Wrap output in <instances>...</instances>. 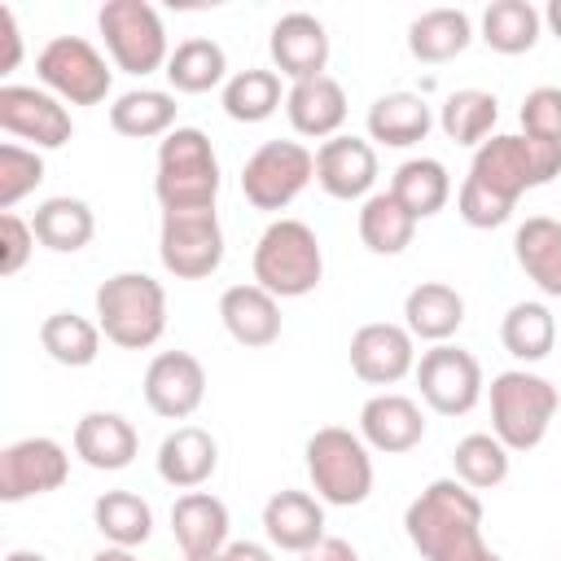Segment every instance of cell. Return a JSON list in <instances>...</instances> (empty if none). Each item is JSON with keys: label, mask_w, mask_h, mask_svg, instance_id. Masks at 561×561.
Here are the masks:
<instances>
[{"label": "cell", "mask_w": 561, "mask_h": 561, "mask_svg": "<svg viewBox=\"0 0 561 561\" xmlns=\"http://www.w3.org/2000/svg\"><path fill=\"white\" fill-rule=\"evenodd\" d=\"M403 530L425 561H504L482 543V500L460 478L430 482L408 504Z\"/></svg>", "instance_id": "1"}, {"label": "cell", "mask_w": 561, "mask_h": 561, "mask_svg": "<svg viewBox=\"0 0 561 561\" xmlns=\"http://www.w3.org/2000/svg\"><path fill=\"white\" fill-rule=\"evenodd\" d=\"M557 175H561V145L535 136H491L473 149L465 184H473L478 193L504 206H517L526 188H539Z\"/></svg>", "instance_id": "2"}, {"label": "cell", "mask_w": 561, "mask_h": 561, "mask_svg": "<svg viewBox=\"0 0 561 561\" xmlns=\"http://www.w3.org/2000/svg\"><path fill=\"white\" fill-rule=\"evenodd\" d=\"M153 193L162 210H210L219 197V158L202 127H175L158 140Z\"/></svg>", "instance_id": "3"}, {"label": "cell", "mask_w": 561, "mask_h": 561, "mask_svg": "<svg viewBox=\"0 0 561 561\" xmlns=\"http://www.w3.org/2000/svg\"><path fill=\"white\" fill-rule=\"evenodd\" d=\"M96 324L123 351H145L167 329V289L145 272H114L96 285Z\"/></svg>", "instance_id": "4"}, {"label": "cell", "mask_w": 561, "mask_h": 561, "mask_svg": "<svg viewBox=\"0 0 561 561\" xmlns=\"http://www.w3.org/2000/svg\"><path fill=\"white\" fill-rule=\"evenodd\" d=\"M557 408H561V394L539 373L508 368V373L491 377V434L508 451L539 447L548 425H552V416H557Z\"/></svg>", "instance_id": "5"}, {"label": "cell", "mask_w": 561, "mask_h": 561, "mask_svg": "<svg viewBox=\"0 0 561 561\" xmlns=\"http://www.w3.org/2000/svg\"><path fill=\"white\" fill-rule=\"evenodd\" d=\"M324 254L302 219H272L254 245V285L272 298H302L320 285Z\"/></svg>", "instance_id": "6"}, {"label": "cell", "mask_w": 561, "mask_h": 561, "mask_svg": "<svg viewBox=\"0 0 561 561\" xmlns=\"http://www.w3.org/2000/svg\"><path fill=\"white\" fill-rule=\"evenodd\" d=\"M307 478L324 504L355 508L373 491V456L368 443L342 425H324L307 438Z\"/></svg>", "instance_id": "7"}, {"label": "cell", "mask_w": 561, "mask_h": 561, "mask_svg": "<svg viewBox=\"0 0 561 561\" xmlns=\"http://www.w3.org/2000/svg\"><path fill=\"white\" fill-rule=\"evenodd\" d=\"M96 26L105 35L114 66L127 75H153L158 66L171 61L167 26H162L158 9L145 0H105L96 13Z\"/></svg>", "instance_id": "8"}, {"label": "cell", "mask_w": 561, "mask_h": 561, "mask_svg": "<svg viewBox=\"0 0 561 561\" xmlns=\"http://www.w3.org/2000/svg\"><path fill=\"white\" fill-rule=\"evenodd\" d=\"M35 75L57 101H70V105H101L114 83V70L83 35L48 39L35 57Z\"/></svg>", "instance_id": "9"}, {"label": "cell", "mask_w": 561, "mask_h": 561, "mask_svg": "<svg viewBox=\"0 0 561 561\" xmlns=\"http://www.w3.org/2000/svg\"><path fill=\"white\" fill-rule=\"evenodd\" d=\"M316 180V153L298 140H267L241 167V193L254 210H285Z\"/></svg>", "instance_id": "10"}, {"label": "cell", "mask_w": 561, "mask_h": 561, "mask_svg": "<svg viewBox=\"0 0 561 561\" xmlns=\"http://www.w3.org/2000/svg\"><path fill=\"white\" fill-rule=\"evenodd\" d=\"M158 259L180 280H202L224 263V228L210 210H162Z\"/></svg>", "instance_id": "11"}, {"label": "cell", "mask_w": 561, "mask_h": 561, "mask_svg": "<svg viewBox=\"0 0 561 561\" xmlns=\"http://www.w3.org/2000/svg\"><path fill=\"white\" fill-rule=\"evenodd\" d=\"M416 386L438 416H465L482 399V364L465 346L438 342L416 359Z\"/></svg>", "instance_id": "12"}, {"label": "cell", "mask_w": 561, "mask_h": 561, "mask_svg": "<svg viewBox=\"0 0 561 561\" xmlns=\"http://www.w3.org/2000/svg\"><path fill=\"white\" fill-rule=\"evenodd\" d=\"M70 478V456L57 438H18L0 451V500L18 504L31 495H48Z\"/></svg>", "instance_id": "13"}, {"label": "cell", "mask_w": 561, "mask_h": 561, "mask_svg": "<svg viewBox=\"0 0 561 561\" xmlns=\"http://www.w3.org/2000/svg\"><path fill=\"white\" fill-rule=\"evenodd\" d=\"M0 127L9 136L31 140L35 149H61L75 136L70 110L48 88L26 83H0Z\"/></svg>", "instance_id": "14"}, {"label": "cell", "mask_w": 561, "mask_h": 561, "mask_svg": "<svg viewBox=\"0 0 561 561\" xmlns=\"http://www.w3.org/2000/svg\"><path fill=\"white\" fill-rule=\"evenodd\" d=\"M416 337L403 329V324H390V320H373V324H359L355 337H351V368L359 381L368 386H394L403 381L408 373H416Z\"/></svg>", "instance_id": "15"}, {"label": "cell", "mask_w": 561, "mask_h": 561, "mask_svg": "<svg viewBox=\"0 0 561 561\" xmlns=\"http://www.w3.org/2000/svg\"><path fill=\"white\" fill-rule=\"evenodd\" d=\"M206 399V368L197 355L188 351H162L149 359L145 368V403L167 416V421H184L202 408Z\"/></svg>", "instance_id": "16"}, {"label": "cell", "mask_w": 561, "mask_h": 561, "mask_svg": "<svg viewBox=\"0 0 561 561\" xmlns=\"http://www.w3.org/2000/svg\"><path fill=\"white\" fill-rule=\"evenodd\" d=\"M267 48H272L276 70H280L285 79H294V83L320 79L324 66H329V31H324V22H320L316 13H302V9L276 18Z\"/></svg>", "instance_id": "17"}, {"label": "cell", "mask_w": 561, "mask_h": 561, "mask_svg": "<svg viewBox=\"0 0 561 561\" xmlns=\"http://www.w3.org/2000/svg\"><path fill=\"white\" fill-rule=\"evenodd\" d=\"M316 180L337 202L373 197V184H377V149L364 136H333V140H324L316 149Z\"/></svg>", "instance_id": "18"}, {"label": "cell", "mask_w": 561, "mask_h": 561, "mask_svg": "<svg viewBox=\"0 0 561 561\" xmlns=\"http://www.w3.org/2000/svg\"><path fill=\"white\" fill-rule=\"evenodd\" d=\"M359 438H364L373 451L403 456V451H412V447L425 438V416H421V408H416L408 394L381 390V394H373V399L359 408Z\"/></svg>", "instance_id": "19"}, {"label": "cell", "mask_w": 561, "mask_h": 561, "mask_svg": "<svg viewBox=\"0 0 561 561\" xmlns=\"http://www.w3.org/2000/svg\"><path fill=\"white\" fill-rule=\"evenodd\" d=\"M171 535L184 557H219L228 548V504L210 491H184L171 504Z\"/></svg>", "instance_id": "20"}, {"label": "cell", "mask_w": 561, "mask_h": 561, "mask_svg": "<svg viewBox=\"0 0 561 561\" xmlns=\"http://www.w3.org/2000/svg\"><path fill=\"white\" fill-rule=\"evenodd\" d=\"M219 469V443L202 425H175L158 443V478L180 491H197Z\"/></svg>", "instance_id": "21"}, {"label": "cell", "mask_w": 561, "mask_h": 561, "mask_svg": "<svg viewBox=\"0 0 561 561\" xmlns=\"http://www.w3.org/2000/svg\"><path fill=\"white\" fill-rule=\"evenodd\" d=\"M140 451V434L127 416L118 412H83L75 425V456L92 469H127Z\"/></svg>", "instance_id": "22"}, {"label": "cell", "mask_w": 561, "mask_h": 561, "mask_svg": "<svg viewBox=\"0 0 561 561\" xmlns=\"http://www.w3.org/2000/svg\"><path fill=\"white\" fill-rule=\"evenodd\" d=\"M285 114H289V127L298 136H311V140H333L337 127L346 123V92L333 75H320V79H302L285 92Z\"/></svg>", "instance_id": "23"}, {"label": "cell", "mask_w": 561, "mask_h": 561, "mask_svg": "<svg viewBox=\"0 0 561 561\" xmlns=\"http://www.w3.org/2000/svg\"><path fill=\"white\" fill-rule=\"evenodd\" d=\"M263 530L280 552H307L324 539V508L307 491H276L263 504Z\"/></svg>", "instance_id": "24"}, {"label": "cell", "mask_w": 561, "mask_h": 561, "mask_svg": "<svg viewBox=\"0 0 561 561\" xmlns=\"http://www.w3.org/2000/svg\"><path fill=\"white\" fill-rule=\"evenodd\" d=\"M219 320L241 346H272L280 337V302L263 285H228L219 298Z\"/></svg>", "instance_id": "25"}, {"label": "cell", "mask_w": 561, "mask_h": 561, "mask_svg": "<svg viewBox=\"0 0 561 561\" xmlns=\"http://www.w3.org/2000/svg\"><path fill=\"white\" fill-rule=\"evenodd\" d=\"M465 324V298L443 280H421L403 298V329L421 342H447Z\"/></svg>", "instance_id": "26"}, {"label": "cell", "mask_w": 561, "mask_h": 561, "mask_svg": "<svg viewBox=\"0 0 561 561\" xmlns=\"http://www.w3.org/2000/svg\"><path fill=\"white\" fill-rule=\"evenodd\" d=\"M513 254L517 267L548 294L561 298V219L552 215H530L513 232Z\"/></svg>", "instance_id": "27"}, {"label": "cell", "mask_w": 561, "mask_h": 561, "mask_svg": "<svg viewBox=\"0 0 561 561\" xmlns=\"http://www.w3.org/2000/svg\"><path fill=\"white\" fill-rule=\"evenodd\" d=\"M364 123H368V140L390 145V149H408V145L430 136L434 114H430L425 96H416V92H386L368 105Z\"/></svg>", "instance_id": "28"}, {"label": "cell", "mask_w": 561, "mask_h": 561, "mask_svg": "<svg viewBox=\"0 0 561 561\" xmlns=\"http://www.w3.org/2000/svg\"><path fill=\"white\" fill-rule=\"evenodd\" d=\"M469 39H473V22L465 9H430L408 26V53L430 66L460 57Z\"/></svg>", "instance_id": "29"}, {"label": "cell", "mask_w": 561, "mask_h": 561, "mask_svg": "<svg viewBox=\"0 0 561 561\" xmlns=\"http://www.w3.org/2000/svg\"><path fill=\"white\" fill-rule=\"evenodd\" d=\"M31 228H35L39 245H48L57 254H75V250H83L92 241L96 215H92V206L83 197H48V202L35 206Z\"/></svg>", "instance_id": "30"}, {"label": "cell", "mask_w": 561, "mask_h": 561, "mask_svg": "<svg viewBox=\"0 0 561 561\" xmlns=\"http://www.w3.org/2000/svg\"><path fill=\"white\" fill-rule=\"evenodd\" d=\"M110 127L118 136H131V140L167 136V131H175V96L158 92V88H131V92L114 96Z\"/></svg>", "instance_id": "31"}, {"label": "cell", "mask_w": 561, "mask_h": 561, "mask_svg": "<svg viewBox=\"0 0 561 561\" xmlns=\"http://www.w3.org/2000/svg\"><path fill=\"white\" fill-rule=\"evenodd\" d=\"M412 232H416V215H408V206L390 188L364 197V206H359V241L373 254H403L412 245Z\"/></svg>", "instance_id": "32"}, {"label": "cell", "mask_w": 561, "mask_h": 561, "mask_svg": "<svg viewBox=\"0 0 561 561\" xmlns=\"http://www.w3.org/2000/svg\"><path fill=\"white\" fill-rule=\"evenodd\" d=\"M390 193L408 206V215L430 219V215H438L447 206L451 175H447V167L438 158H408V162H399V171L390 180Z\"/></svg>", "instance_id": "33"}, {"label": "cell", "mask_w": 561, "mask_h": 561, "mask_svg": "<svg viewBox=\"0 0 561 561\" xmlns=\"http://www.w3.org/2000/svg\"><path fill=\"white\" fill-rule=\"evenodd\" d=\"M539 26H543V13L530 0H495L482 13V39L504 57L530 53L539 39Z\"/></svg>", "instance_id": "34"}, {"label": "cell", "mask_w": 561, "mask_h": 561, "mask_svg": "<svg viewBox=\"0 0 561 561\" xmlns=\"http://www.w3.org/2000/svg\"><path fill=\"white\" fill-rule=\"evenodd\" d=\"M224 75H228V57H224V48L215 39L193 35V39H180L171 48L167 79H171L175 92H193V96L197 92H210V88L224 83Z\"/></svg>", "instance_id": "35"}, {"label": "cell", "mask_w": 561, "mask_h": 561, "mask_svg": "<svg viewBox=\"0 0 561 561\" xmlns=\"http://www.w3.org/2000/svg\"><path fill=\"white\" fill-rule=\"evenodd\" d=\"M92 522L114 548H140L153 535V508L136 491H105L92 504Z\"/></svg>", "instance_id": "36"}, {"label": "cell", "mask_w": 561, "mask_h": 561, "mask_svg": "<svg viewBox=\"0 0 561 561\" xmlns=\"http://www.w3.org/2000/svg\"><path fill=\"white\" fill-rule=\"evenodd\" d=\"M495 118H500V101H495V92H482V88H460L438 110V127L456 145H482L491 136Z\"/></svg>", "instance_id": "37"}, {"label": "cell", "mask_w": 561, "mask_h": 561, "mask_svg": "<svg viewBox=\"0 0 561 561\" xmlns=\"http://www.w3.org/2000/svg\"><path fill=\"white\" fill-rule=\"evenodd\" d=\"M500 342L513 359H543L557 342V316L543 307V302H513L504 324H500Z\"/></svg>", "instance_id": "38"}, {"label": "cell", "mask_w": 561, "mask_h": 561, "mask_svg": "<svg viewBox=\"0 0 561 561\" xmlns=\"http://www.w3.org/2000/svg\"><path fill=\"white\" fill-rule=\"evenodd\" d=\"M39 346L66 368H88L101 355V324H92L75 311H53L39 324Z\"/></svg>", "instance_id": "39"}, {"label": "cell", "mask_w": 561, "mask_h": 561, "mask_svg": "<svg viewBox=\"0 0 561 561\" xmlns=\"http://www.w3.org/2000/svg\"><path fill=\"white\" fill-rule=\"evenodd\" d=\"M280 110V75L250 66L224 83V114L237 123H263Z\"/></svg>", "instance_id": "40"}, {"label": "cell", "mask_w": 561, "mask_h": 561, "mask_svg": "<svg viewBox=\"0 0 561 561\" xmlns=\"http://www.w3.org/2000/svg\"><path fill=\"white\" fill-rule=\"evenodd\" d=\"M508 456L513 451L495 434H465L451 451V465H456V478L469 491H491L508 478Z\"/></svg>", "instance_id": "41"}, {"label": "cell", "mask_w": 561, "mask_h": 561, "mask_svg": "<svg viewBox=\"0 0 561 561\" xmlns=\"http://www.w3.org/2000/svg\"><path fill=\"white\" fill-rule=\"evenodd\" d=\"M44 180V158L22 145H0V210H13Z\"/></svg>", "instance_id": "42"}, {"label": "cell", "mask_w": 561, "mask_h": 561, "mask_svg": "<svg viewBox=\"0 0 561 561\" xmlns=\"http://www.w3.org/2000/svg\"><path fill=\"white\" fill-rule=\"evenodd\" d=\"M522 136L561 145V88H535L522 101Z\"/></svg>", "instance_id": "43"}, {"label": "cell", "mask_w": 561, "mask_h": 561, "mask_svg": "<svg viewBox=\"0 0 561 561\" xmlns=\"http://www.w3.org/2000/svg\"><path fill=\"white\" fill-rule=\"evenodd\" d=\"M31 245H35V228L22 215L4 210L0 215V276H18L31 259Z\"/></svg>", "instance_id": "44"}, {"label": "cell", "mask_w": 561, "mask_h": 561, "mask_svg": "<svg viewBox=\"0 0 561 561\" xmlns=\"http://www.w3.org/2000/svg\"><path fill=\"white\" fill-rule=\"evenodd\" d=\"M22 61V31H18V18L9 4H0V75L18 70Z\"/></svg>", "instance_id": "45"}, {"label": "cell", "mask_w": 561, "mask_h": 561, "mask_svg": "<svg viewBox=\"0 0 561 561\" xmlns=\"http://www.w3.org/2000/svg\"><path fill=\"white\" fill-rule=\"evenodd\" d=\"M302 561H359V552H355L346 539L324 535L316 548H307V552H302Z\"/></svg>", "instance_id": "46"}, {"label": "cell", "mask_w": 561, "mask_h": 561, "mask_svg": "<svg viewBox=\"0 0 561 561\" xmlns=\"http://www.w3.org/2000/svg\"><path fill=\"white\" fill-rule=\"evenodd\" d=\"M219 561H272V552L263 543H250V539H237L219 552Z\"/></svg>", "instance_id": "47"}, {"label": "cell", "mask_w": 561, "mask_h": 561, "mask_svg": "<svg viewBox=\"0 0 561 561\" xmlns=\"http://www.w3.org/2000/svg\"><path fill=\"white\" fill-rule=\"evenodd\" d=\"M92 561H136V552L131 548H101V552H92Z\"/></svg>", "instance_id": "48"}, {"label": "cell", "mask_w": 561, "mask_h": 561, "mask_svg": "<svg viewBox=\"0 0 561 561\" xmlns=\"http://www.w3.org/2000/svg\"><path fill=\"white\" fill-rule=\"evenodd\" d=\"M543 22H548V26H552V35L561 39V0H552V4L543 9Z\"/></svg>", "instance_id": "49"}, {"label": "cell", "mask_w": 561, "mask_h": 561, "mask_svg": "<svg viewBox=\"0 0 561 561\" xmlns=\"http://www.w3.org/2000/svg\"><path fill=\"white\" fill-rule=\"evenodd\" d=\"M4 561H48L44 552H26V548H18V552H9Z\"/></svg>", "instance_id": "50"}, {"label": "cell", "mask_w": 561, "mask_h": 561, "mask_svg": "<svg viewBox=\"0 0 561 561\" xmlns=\"http://www.w3.org/2000/svg\"><path fill=\"white\" fill-rule=\"evenodd\" d=\"M184 561H219V557H184Z\"/></svg>", "instance_id": "51"}, {"label": "cell", "mask_w": 561, "mask_h": 561, "mask_svg": "<svg viewBox=\"0 0 561 561\" xmlns=\"http://www.w3.org/2000/svg\"><path fill=\"white\" fill-rule=\"evenodd\" d=\"M557 561H561V557H557Z\"/></svg>", "instance_id": "52"}]
</instances>
